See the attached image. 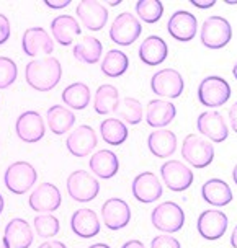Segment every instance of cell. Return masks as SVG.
Returning <instances> with one entry per match:
<instances>
[{
    "instance_id": "cell-1",
    "label": "cell",
    "mask_w": 237,
    "mask_h": 248,
    "mask_svg": "<svg viewBox=\"0 0 237 248\" xmlns=\"http://www.w3.org/2000/svg\"><path fill=\"white\" fill-rule=\"evenodd\" d=\"M62 77V65L59 59L52 56L34 59L26 64L25 67V80L26 83L38 92L52 90Z\"/></svg>"
},
{
    "instance_id": "cell-2",
    "label": "cell",
    "mask_w": 237,
    "mask_h": 248,
    "mask_svg": "<svg viewBox=\"0 0 237 248\" xmlns=\"http://www.w3.org/2000/svg\"><path fill=\"white\" fill-rule=\"evenodd\" d=\"M200 39L208 49H221L232 39V26L224 16H208L200 28Z\"/></svg>"
},
{
    "instance_id": "cell-3",
    "label": "cell",
    "mask_w": 237,
    "mask_h": 248,
    "mask_svg": "<svg viewBox=\"0 0 237 248\" xmlns=\"http://www.w3.org/2000/svg\"><path fill=\"white\" fill-rule=\"evenodd\" d=\"M182 157L195 168H206L214 160V147L211 142L198 134H188L183 139Z\"/></svg>"
},
{
    "instance_id": "cell-4",
    "label": "cell",
    "mask_w": 237,
    "mask_h": 248,
    "mask_svg": "<svg viewBox=\"0 0 237 248\" xmlns=\"http://www.w3.org/2000/svg\"><path fill=\"white\" fill-rule=\"evenodd\" d=\"M38 173L28 162H13L3 173V183L13 194H25L36 185Z\"/></svg>"
},
{
    "instance_id": "cell-5",
    "label": "cell",
    "mask_w": 237,
    "mask_h": 248,
    "mask_svg": "<svg viewBox=\"0 0 237 248\" xmlns=\"http://www.w3.org/2000/svg\"><path fill=\"white\" fill-rule=\"evenodd\" d=\"M151 222L160 232L175 233L185 225V212L177 202L165 201L152 211Z\"/></svg>"
},
{
    "instance_id": "cell-6",
    "label": "cell",
    "mask_w": 237,
    "mask_h": 248,
    "mask_svg": "<svg viewBox=\"0 0 237 248\" xmlns=\"http://www.w3.org/2000/svg\"><path fill=\"white\" fill-rule=\"evenodd\" d=\"M231 98V85L226 78L218 75H209L203 78L198 87V100L203 106L208 108H218L227 103Z\"/></svg>"
},
{
    "instance_id": "cell-7",
    "label": "cell",
    "mask_w": 237,
    "mask_h": 248,
    "mask_svg": "<svg viewBox=\"0 0 237 248\" xmlns=\"http://www.w3.org/2000/svg\"><path fill=\"white\" fill-rule=\"evenodd\" d=\"M67 193L74 201L88 202L93 201L100 193V183L92 173L85 170H75L67 178Z\"/></svg>"
},
{
    "instance_id": "cell-8",
    "label": "cell",
    "mask_w": 237,
    "mask_h": 248,
    "mask_svg": "<svg viewBox=\"0 0 237 248\" xmlns=\"http://www.w3.org/2000/svg\"><path fill=\"white\" fill-rule=\"evenodd\" d=\"M141 21L129 12L119 13L110 26V38L118 46H131L141 36Z\"/></svg>"
},
{
    "instance_id": "cell-9",
    "label": "cell",
    "mask_w": 237,
    "mask_h": 248,
    "mask_svg": "<svg viewBox=\"0 0 237 248\" xmlns=\"http://www.w3.org/2000/svg\"><path fill=\"white\" fill-rule=\"evenodd\" d=\"M160 176L164 185L170 191L182 193L193 185V171L180 160H167L160 167Z\"/></svg>"
},
{
    "instance_id": "cell-10",
    "label": "cell",
    "mask_w": 237,
    "mask_h": 248,
    "mask_svg": "<svg viewBox=\"0 0 237 248\" xmlns=\"http://www.w3.org/2000/svg\"><path fill=\"white\" fill-rule=\"evenodd\" d=\"M151 88L155 95L165 98H178L185 90V80L175 69L157 70L151 78Z\"/></svg>"
},
{
    "instance_id": "cell-11",
    "label": "cell",
    "mask_w": 237,
    "mask_h": 248,
    "mask_svg": "<svg viewBox=\"0 0 237 248\" xmlns=\"http://www.w3.org/2000/svg\"><path fill=\"white\" fill-rule=\"evenodd\" d=\"M62 198L61 191L56 185L52 183H41L34 188L28 198V204L34 212L39 214H52L61 207Z\"/></svg>"
},
{
    "instance_id": "cell-12",
    "label": "cell",
    "mask_w": 237,
    "mask_h": 248,
    "mask_svg": "<svg viewBox=\"0 0 237 248\" xmlns=\"http://www.w3.org/2000/svg\"><path fill=\"white\" fill-rule=\"evenodd\" d=\"M229 227V219L222 211H203L196 220L198 233L204 240H219Z\"/></svg>"
},
{
    "instance_id": "cell-13",
    "label": "cell",
    "mask_w": 237,
    "mask_h": 248,
    "mask_svg": "<svg viewBox=\"0 0 237 248\" xmlns=\"http://www.w3.org/2000/svg\"><path fill=\"white\" fill-rule=\"evenodd\" d=\"M131 191L136 201L151 204V202L157 201L159 198H162L164 188L157 175L152 173V171H142L133 180Z\"/></svg>"
},
{
    "instance_id": "cell-14",
    "label": "cell",
    "mask_w": 237,
    "mask_h": 248,
    "mask_svg": "<svg viewBox=\"0 0 237 248\" xmlns=\"http://www.w3.org/2000/svg\"><path fill=\"white\" fill-rule=\"evenodd\" d=\"M21 47L23 52L30 57H36V56H44L52 54L54 51V41L49 36V33L41 26H33L28 28L23 33L21 38Z\"/></svg>"
},
{
    "instance_id": "cell-15",
    "label": "cell",
    "mask_w": 237,
    "mask_h": 248,
    "mask_svg": "<svg viewBox=\"0 0 237 248\" xmlns=\"http://www.w3.org/2000/svg\"><path fill=\"white\" fill-rule=\"evenodd\" d=\"M196 129L201 136L208 137L209 140L216 144L224 142L227 136H229V127H227L222 114L218 111H211V109L200 114L198 119H196Z\"/></svg>"
},
{
    "instance_id": "cell-16",
    "label": "cell",
    "mask_w": 237,
    "mask_h": 248,
    "mask_svg": "<svg viewBox=\"0 0 237 248\" xmlns=\"http://www.w3.org/2000/svg\"><path fill=\"white\" fill-rule=\"evenodd\" d=\"M15 131H17V136H18L23 142L34 144V142H39L44 137L46 126H44L41 114L38 111L30 109V111L21 113L20 116L17 118Z\"/></svg>"
},
{
    "instance_id": "cell-17",
    "label": "cell",
    "mask_w": 237,
    "mask_h": 248,
    "mask_svg": "<svg viewBox=\"0 0 237 248\" xmlns=\"http://www.w3.org/2000/svg\"><path fill=\"white\" fill-rule=\"evenodd\" d=\"M167 31L175 41L188 43L196 36L198 20H196V16L193 13H190L186 10H177L170 18H169Z\"/></svg>"
},
{
    "instance_id": "cell-18",
    "label": "cell",
    "mask_w": 237,
    "mask_h": 248,
    "mask_svg": "<svg viewBox=\"0 0 237 248\" xmlns=\"http://www.w3.org/2000/svg\"><path fill=\"white\" fill-rule=\"evenodd\" d=\"M102 219L110 230H121L131 222V209L124 199L110 198L102 206Z\"/></svg>"
},
{
    "instance_id": "cell-19",
    "label": "cell",
    "mask_w": 237,
    "mask_h": 248,
    "mask_svg": "<svg viewBox=\"0 0 237 248\" xmlns=\"http://www.w3.org/2000/svg\"><path fill=\"white\" fill-rule=\"evenodd\" d=\"M98 145V137L93 131L92 126L82 124L77 129H74L67 136L66 139V147L74 157H87Z\"/></svg>"
},
{
    "instance_id": "cell-20",
    "label": "cell",
    "mask_w": 237,
    "mask_h": 248,
    "mask_svg": "<svg viewBox=\"0 0 237 248\" xmlns=\"http://www.w3.org/2000/svg\"><path fill=\"white\" fill-rule=\"evenodd\" d=\"M75 13L79 15L82 25L90 31H100L102 28H105L106 21H108V10L102 2L84 0L75 8Z\"/></svg>"
},
{
    "instance_id": "cell-21",
    "label": "cell",
    "mask_w": 237,
    "mask_h": 248,
    "mask_svg": "<svg viewBox=\"0 0 237 248\" xmlns=\"http://www.w3.org/2000/svg\"><path fill=\"white\" fill-rule=\"evenodd\" d=\"M177 116L175 105L165 100H151L146 108V123L151 127L160 129L169 126Z\"/></svg>"
},
{
    "instance_id": "cell-22",
    "label": "cell",
    "mask_w": 237,
    "mask_h": 248,
    "mask_svg": "<svg viewBox=\"0 0 237 248\" xmlns=\"http://www.w3.org/2000/svg\"><path fill=\"white\" fill-rule=\"evenodd\" d=\"M70 229L80 238H92L100 233L102 224L92 209H79L70 217Z\"/></svg>"
},
{
    "instance_id": "cell-23",
    "label": "cell",
    "mask_w": 237,
    "mask_h": 248,
    "mask_svg": "<svg viewBox=\"0 0 237 248\" xmlns=\"http://www.w3.org/2000/svg\"><path fill=\"white\" fill-rule=\"evenodd\" d=\"M33 229L21 217H15L7 224L3 240L8 242L12 248H30L33 243Z\"/></svg>"
},
{
    "instance_id": "cell-24",
    "label": "cell",
    "mask_w": 237,
    "mask_h": 248,
    "mask_svg": "<svg viewBox=\"0 0 237 248\" xmlns=\"http://www.w3.org/2000/svg\"><path fill=\"white\" fill-rule=\"evenodd\" d=\"M79 21L72 15H57L51 21V33L54 41H57L61 46H69L72 41L80 34Z\"/></svg>"
},
{
    "instance_id": "cell-25",
    "label": "cell",
    "mask_w": 237,
    "mask_h": 248,
    "mask_svg": "<svg viewBox=\"0 0 237 248\" xmlns=\"http://www.w3.org/2000/svg\"><path fill=\"white\" fill-rule=\"evenodd\" d=\"M147 147L157 158H169L177 150V136L169 129H155L147 137Z\"/></svg>"
},
{
    "instance_id": "cell-26",
    "label": "cell",
    "mask_w": 237,
    "mask_h": 248,
    "mask_svg": "<svg viewBox=\"0 0 237 248\" xmlns=\"http://www.w3.org/2000/svg\"><path fill=\"white\" fill-rule=\"evenodd\" d=\"M90 170L93 175H97L98 178L110 180L118 173L119 170V160L116 157L113 150H98L92 155V158L88 160Z\"/></svg>"
},
{
    "instance_id": "cell-27",
    "label": "cell",
    "mask_w": 237,
    "mask_h": 248,
    "mask_svg": "<svg viewBox=\"0 0 237 248\" xmlns=\"http://www.w3.org/2000/svg\"><path fill=\"white\" fill-rule=\"evenodd\" d=\"M139 59L147 65H159L167 59L169 47L167 43L164 41L160 36H147L139 46Z\"/></svg>"
},
{
    "instance_id": "cell-28",
    "label": "cell",
    "mask_w": 237,
    "mask_h": 248,
    "mask_svg": "<svg viewBox=\"0 0 237 248\" xmlns=\"http://www.w3.org/2000/svg\"><path fill=\"white\" fill-rule=\"evenodd\" d=\"M201 196H203V199L208 204L216 207L227 206L232 201V198H234L232 196L231 186L224 180H219V178L208 180L203 185V188H201Z\"/></svg>"
},
{
    "instance_id": "cell-29",
    "label": "cell",
    "mask_w": 237,
    "mask_h": 248,
    "mask_svg": "<svg viewBox=\"0 0 237 248\" xmlns=\"http://www.w3.org/2000/svg\"><path fill=\"white\" fill-rule=\"evenodd\" d=\"M46 119H48L49 129L56 136H62L66 132H69L75 124V114L69 108L61 105H52L48 109Z\"/></svg>"
},
{
    "instance_id": "cell-30",
    "label": "cell",
    "mask_w": 237,
    "mask_h": 248,
    "mask_svg": "<svg viewBox=\"0 0 237 248\" xmlns=\"http://www.w3.org/2000/svg\"><path fill=\"white\" fill-rule=\"evenodd\" d=\"M119 92L118 88L111 83H105L97 88L95 96H93V109L98 114H110L115 113L119 105Z\"/></svg>"
},
{
    "instance_id": "cell-31",
    "label": "cell",
    "mask_w": 237,
    "mask_h": 248,
    "mask_svg": "<svg viewBox=\"0 0 237 248\" xmlns=\"http://www.w3.org/2000/svg\"><path fill=\"white\" fill-rule=\"evenodd\" d=\"M61 96L66 106H70L72 109H79L80 111V109H85L88 103H90L92 93L87 83L75 82V83H70L69 87H66Z\"/></svg>"
},
{
    "instance_id": "cell-32",
    "label": "cell",
    "mask_w": 237,
    "mask_h": 248,
    "mask_svg": "<svg viewBox=\"0 0 237 248\" xmlns=\"http://www.w3.org/2000/svg\"><path fill=\"white\" fill-rule=\"evenodd\" d=\"M102 52H103V46H102V43L97 38L84 36L82 41H79L74 46L72 54L79 62H84V64H97L102 57Z\"/></svg>"
},
{
    "instance_id": "cell-33",
    "label": "cell",
    "mask_w": 237,
    "mask_h": 248,
    "mask_svg": "<svg viewBox=\"0 0 237 248\" xmlns=\"http://www.w3.org/2000/svg\"><path fill=\"white\" fill-rule=\"evenodd\" d=\"M100 134L108 145H121L128 139V126L118 118H108L100 123Z\"/></svg>"
},
{
    "instance_id": "cell-34",
    "label": "cell",
    "mask_w": 237,
    "mask_h": 248,
    "mask_svg": "<svg viewBox=\"0 0 237 248\" xmlns=\"http://www.w3.org/2000/svg\"><path fill=\"white\" fill-rule=\"evenodd\" d=\"M129 67V59L128 56L124 54L123 51L119 49H110L105 54L103 61H102V72H103L106 77H119L128 70Z\"/></svg>"
},
{
    "instance_id": "cell-35",
    "label": "cell",
    "mask_w": 237,
    "mask_h": 248,
    "mask_svg": "<svg viewBox=\"0 0 237 248\" xmlns=\"http://www.w3.org/2000/svg\"><path fill=\"white\" fill-rule=\"evenodd\" d=\"M115 113L118 114V119H121L124 124H131V126L139 124L144 118V109H142L141 101L137 98H131V96H124L119 100V105Z\"/></svg>"
},
{
    "instance_id": "cell-36",
    "label": "cell",
    "mask_w": 237,
    "mask_h": 248,
    "mask_svg": "<svg viewBox=\"0 0 237 248\" xmlns=\"http://www.w3.org/2000/svg\"><path fill=\"white\" fill-rule=\"evenodd\" d=\"M136 15L144 23L154 25L162 18L164 5L159 0H139V2H136Z\"/></svg>"
},
{
    "instance_id": "cell-37",
    "label": "cell",
    "mask_w": 237,
    "mask_h": 248,
    "mask_svg": "<svg viewBox=\"0 0 237 248\" xmlns=\"http://www.w3.org/2000/svg\"><path fill=\"white\" fill-rule=\"evenodd\" d=\"M34 224V230L39 237L43 238H52L59 233V229H61V224H59V219L54 216V214H39L34 217L33 220Z\"/></svg>"
},
{
    "instance_id": "cell-38",
    "label": "cell",
    "mask_w": 237,
    "mask_h": 248,
    "mask_svg": "<svg viewBox=\"0 0 237 248\" xmlns=\"http://www.w3.org/2000/svg\"><path fill=\"white\" fill-rule=\"evenodd\" d=\"M17 77H18V67H17L13 59L0 56V90L12 87Z\"/></svg>"
},
{
    "instance_id": "cell-39",
    "label": "cell",
    "mask_w": 237,
    "mask_h": 248,
    "mask_svg": "<svg viewBox=\"0 0 237 248\" xmlns=\"http://www.w3.org/2000/svg\"><path fill=\"white\" fill-rule=\"evenodd\" d=\"M151 248H182L180 242L170 235H157L152 238Z\"/></svg>"
},
{
    "instance_id": "cell-40",
    "label": "cell",
    "mask_w": 237,
    "mask_h": 248,
    "mask_svg": "<svg viewBox=\"0 0 237 248\" xmlns=\"http://www.w3.org/2000/svg\"><path fill=\"white\" fill-rule=\"evenodd\" d=\"M12 28H10V20L7 18L3 13H0V46L5 44L10 38Z\"/></svg>"
},
{
    "instance_id": "cell-41",
    "label": "cell",
    "mask_w": 237,
    "mask_h": 248,
    "mask_svg": "<svg viewBox=\"0 0 237 248\" xmlns=\"http://www.w3.org/2000/svg\"><path fill=\"white\" fill-rule=\"evenodd\" d=\"M44 5L52 8V10H59L70 5V0H44Z\"/></svg>"
},
{
    "instance_id": "cell-42",
    "label": "cell",
    "mask_w": 237,
    "mask_h": 248,
    "mask_svg": "<svg viewBox=\"0 0 237 248\" xmlns=\"http://www.w3.org/2000/svg\"><path fill=\"white\" fill-rule=\"evenodd\" d=\"M227 114H229V123H231L232 131L237 134V101L229 108V113Z\"/></svg>"
},
{
    "instance_id": "cell-43",
    "label": "cell",
    "mask_w": 237,
    "mask_h": 248,
    "mask_svg": "<svg viewBox=\"0 0 237 248\" xmlns=\"http://www.w3.org/2000/svg\"><path fill=\"white\" fill-rule=\"evenodd\" d=\"M191 5L196 8H211L216 5V0H191Z\"/></svg>"
},
{
    "instance_id": "cell-44",
    "label": "cell",
    "mask_w": 237,
    "mask_h": 248,
    "mask_svg": "<svg viewBox=\"0 0 237 248\" xmlns=\"http://www.w3.org/2000/svg\"><path fill=\"white\" fill-rule=\"evenodd\" d=\"M38 248H67V247H66V243L61 240H48L41 243Z\"/></svg>"
},
{
    "instance_id": "cell-45",
    "label": "cell",
    "mask_w": 237,
    "mask_h": 248,
    "mask_svg": "<svg viewBox=\"0 0 237 248\" xmlns=\"http://www.w3.org/2000/svg\"><path fill=\"white\" fill-rule=\"evenodd\" d=\"M121 248H146V247L141 240H129V242L124 243Z\"/></svg>"
},
{
    "instance_id": "cell-46",
    "label": "cell",
    "mask_w": 237,
    "mask_h": 248,
    "mask_svg": "<svg viewBox=\"0 0 237 248\" xmlns=\"http://www.w3.org/2000/svg\"><path fill=\"white\" fill-rule=\"evenodd\" d=\"M231 245H232V248H237V225L231 233Z\"/></svg>"
},
{
    "instance_id": "cell-47",
    "label": "cell",
    "mask_w": 237,
    "mask_h": 248,
    "mask_svg": "<svg viewBox=\"0 0 237 248\" xmlns=\"http://www.w3.org/2000/svg\"><path fill=\"white\" fill-rule=\"evenodd\" d=\"M88 248H111L110 245H106V243H93Z\"/></svg>"
},
{
    "instance_id": "cell-48",
    "label": "cell",
    "mask_w": 237,
    "mask_h": 248,
    "mask_svg": "<svg viewBox=\"0 0 237 248\" xmlns=\"http://www.w3.org/2000/svg\"><path fill=\"white\" fill-rule=\"evenodd\" d=\"M232 180H234V183H236V186H237V163H236L234 170H232Z\"/></svg>"
},
{
    "instance_id": "cell-49",
    "label": "cell",
    "mask_w": 237,
    "mask_h": 248,
    "mask_svg": "<svg viewBox=\"0 0 237 248\" xmlns=\"http://www.w3.org/2000/svg\"><path fill=\"white\" fill-rule=\"evenodd\" d=\"M3 204H5V201H3V196L0 194V214L3 212Z\"/></svg>"
},
{
    "instance_id": "cell-50",
    "label": "cell",
    "mask_w": 237,
    "mask_h": 248,
    "mask_svg": "<svg viewBox=\"0 0 237 248\" xmlns=\"http://www.w3.org/2000/svg\"><path fill=\"white\" fill-rule=\"evenodd\" d=\"M119 0H111V2H108V5H111V7H116V5H119Z\"/></svg>"
},
{
    "instance_id": "cell-51",
    "label": "cell",
    "mask_w": 237,
    "mask_h": 248,
    "mask_svg": "<svg viewBox=\"0 0 237 248\" xmlns=\"http://www.w3.org/2000/svg\"><path fill=\"white\" fill-rule=\"evenodd\" d=\"M232 75L236 77V80H237V62L234 64V67H232Z\"/></svg>"
},
{
    "instance_id": "cell-52",
    "label": "cell",
    "mask_w": 237,
    "mask_h": 248,
    "mask_svg": "<svg viewBox=\"0 0 237 248\" xmlns=\"http://www.w3.org/2000/svg\"><path fill=\"white\" fill-rule=\"evenodd\" d=\"M226 3H229V5H237V0H226Z\"/></svg>"
}]
</instances>
